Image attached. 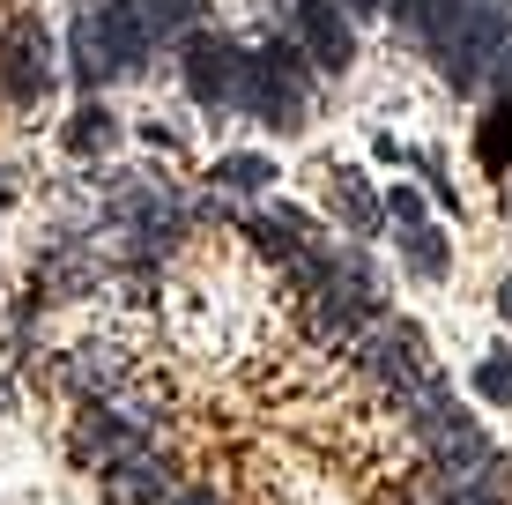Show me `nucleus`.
<instances>
[{"instance_id": "obj_1", "label": "nucleus", "mask_w": 512, "mask_h": 505, "mask_svg": "<svg viewBox=\"0 0 512 505\" xmlns=\"http://www.w3.org/2000/svg\"><path fill=\"white\" fill-rule=\"evenodd\" d=\"M238 112L268 119V127H297V112H305V67H297V45H268L260 60H245Z\"/></svg>"}, {"instance_id": "obj_2", "label": "nucleus", "mask_w": 512, "mask_h": 505, "mask_svg": "<svg viewBox=\"0 0 512 505\" xmlns=\"http://www.w3.org/2000/svg\"><path fill=\"white\" fill-rule=\"evenodd\" d=\"M97 38V75H134L141 52H149V30H141L134 0H97V15H82Z\"/></svg>"}, {"instance_id": "obj_3", "label": "nucleus", "mask_w": 512, "mask_h": 505, "mask_svg": "<svg viewBox=\"0 0 512 505\" xmlns=\"http://www.w3.org/2000/svg\"><path fill=\"white\" fill-rule=\"evenodd\" d=\"M186 82H193V97H201V104H238L245 52L223 45V38H201V45H193V60H186Z\"/></svg>"}, {"instance_id": "obj_4", "label": "nucleus", "mask_w": 512, "mask_h": 505, "mask_svg": "<svg viewBox=\"0 0 512 505\" xmlns=\"http://www.w3.org/2000/svg\"><path fill=\"white\" fill-rule=\"evenodd\" d=\"M297 23H305V45L320 52V67H349V23L327 0H297Z\"/></svg>"}, {"instance_id": "obj_5", "label": "nucleus", "mask_w": 512, "mask_h": 505, "mask_svg": "<svg viewBox=\"0 0 512 505\" xmlns=\"http://www.w3.org/2000/svg\"><path fill=\"white\" fill-rule=\"evenodd\" d=\"M8 82H15V97H23V104H38L52 90V67H45V38H38V30H23V38L8 45Z\"/></svg>"}, {"instance_id": "obj_6", "label": "nucleus", "mask_w": 512, "mask_h": 505, "mask_svg": "<svg viewBox=\"0 0 512 505\" xmlns=\"http://www.w3.org/2000/svg\"><path fill=\"white\" fill-rule=\"evenodd\" d=\"M134 15H141V30H149V38H171V30L193 23V0H134Z\"/></svg>"}, {"instance_id": "obj_7", "label": "nucleus", "mask_w": 512, "mask_h": 505, "mask_svg": "<svg viewBox=\"0 0 512 505\" xmlns=\"http://www.w3.org/2000/svg\"><path fill=\"white\" fill-rule=\"evenodd\" d=\"M475 149H483V164H490V171H505V164H512V97L483 119V142H475Z\"/></svg>"}, {"instance_id": "obj_8", "label": "nucleus", "mask_w": 512, "mask_h": 505, "mask_svg": "<svg viewBox=\"0 0 512 505\" xmlns=\"http://www.w3.org/2000/svg\"><path fill=\"white\" fill-rule=\"evenodd\" d=\"M104 142H112V112H104V104L75 112V127H67V149H75V156H90V149H104Z\"/></svg>"}, {"instance_id": "obj_9", "label": "nucleus", "mask_w": 512, "mask_h": 505, "mask_svg": "<svg viewBox=\"0 0 512 505\" xmlns=\"http://www.w3.org/2000/svg\"><path fill=\"white\" fill-rule=\"evenodd\" d=\"M401 253H409V268H416V275H431V283H438V275H446V246H438V238L423 231V223H409V238H401Z\"/></svg>"}, {"instance_id": "obj_10", "label": "nucleus", "mask_w": 512, "mask_h": 505, "mask_svg": "<svg viewBox=\"0 0 512 505\" xmlns=\"http://www.w3.org/2000/svg\"><path fill=\"white\" fill-rule=\"evenodd\" d=\"M156 491H164V483H156V476H149V468H141V461L112 468V498H119V505H149Z\"/></svg>"}, {"instance_id": "obj_11", "label": "nucleus", "mask_w": 512, "mask_h": 505, "mask_svg": "<svg viewBox=\"0 0 512 505\" xmlns=\"http://www.w3.org/2000/svg\"><path fill=\"white\" fill-rule=\"evenodd\" d=\"M216 179H223V186H231V194H253V186H268V179H275V171H268V164H260V156H223V164H216Z\"/></svg>"}, {"instance_id": "obj_12", "label": "nucleus", "mask_w": 512, "mask_h": 505, "mask_svg": "<svg viewBox=\"0 0 512 505\" xmlns=\"http://www.w3.org/2000/svg\"><path fill=\"white\" fill-rule=\"evenodd\" d=\"M334 179H342V186H334V194H342L349 223H372V194H364V186H357V171H334Z\"/></svg>"}, {"instance_id": "obj_13", "label": "nucleus", "mask_w": 512, "mask_h": 505, "mask_svg": "<svg viewBox=\"0 0 512 505\" xmlns=\"http://www.w3.org/2000/svg\"><path fill=\"white\" fill-rule=\"evenodd\" d=\"M475 387H483V402H512V364H483V372H475Z\"/></svg>"}, {"instance_id": "obj_14", "label": "nucleus", "mask_w": 512, "mask_h": 505, "mask_svg": "<svg viewBox=\"0 0 512 505\" xmlns=\"http://www.w3.org/2000/svg\"><path fill=\"white\" fill-rule=\"evenodd\" d=\"M446 505H490V491H468V483H461V491H453Z\"/></svg>"}, {"instance_id": "obj_15", "label": "nucleus", "mask_w": 512, "mask_h": 505, "mask_svg": "<svg viewBox=\"0 0 512 505\" xmlns=\"http://www.w3.org/2000/svg\"><path fill=\"white\" fill-rule=\"evenodd\" d=\"M498 305H505V320H512V283H505V290H498Z\"/></svg>"}, {"instance_id": "obj_16", "label": "nucleus", "mask_w": 512, "mask_h": 505, "mask_svg": "<svg viewBox=\"0 0 512 505\" xmlns=\"http://www.w3.org/2000/svg\"><path fill=\"white\" fill-rule=\"evenodd\" d=\"M349 8H357V15H372V8H379V0H349Z\"/></svg>"}, {"instance_id": "obj_17", "label": "nucleus", "mask_w": 512, "mask_h": 505, "mask_svg": "<svg viewBox=\"0 0 512 505\" xmlns=\"http://www.w3.org/2000/svg\"><path fill=\"white\" fill-rule=\"evenodd\" d=\"M179 505H208V498H179Z\"/></svg>"}, {"instance_id": "obj_18", "label": "nucleus", "mask_w": 512, "mask_h": 505, "mask_svg": "<svg viewBox=\"0 0 512 505\" xmlns=\"http://www.w3.org/2000/svg\"><path fill=\"white\" fill-rule=\"evenodd\" d=\"M0 402H8V387H0Z\"/></svg>"}]
</instances>
